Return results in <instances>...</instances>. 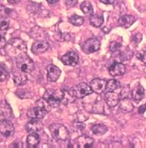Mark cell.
I'll return each mask as SVG.
<instances>
[{
  "mask_svg": "<svg viewBox=\"0 0 146 148\" xmlns=\"http://www.w3.org/2000/svg\"><path fill=\"white\" fill-rule=\"evenodd\" d=\"M9 27V21L6 18L0 16V31H6Z\"/></svg>",
  "mask_w": 146,
  "mask_h": 148,
  "instance_id": "30",
  "label": "cell"
},
{
  "mask_svg": "<svg viewBox=\"0 0 146 148\" xmlns=\"http://www.w3.org/2000/svg\"><path fill=\"white\" fill-rule=\"evenodd\" d=\"M25 128L26 131L29 133L38 132V131H41V129L43 128V124L40 121V119H31V120L26 125Z\"/></svg>",
  "mask_w": 146,
  "mask_h": 148,
  "instance_id": "13",
  "label": "cell"
},
{
  "mask_svg": "<svg viewBox=\"0 0 146 148\" xmlns=\"http://www.w3.org/2000/svg\"><path fill=\"white\" fill-rule=\"evenodd\" d=\"M49 130L52 137L56 140L66 141L69 138V131L64 125L60 124H52L49 127Z\"/></svg>",
  "mask_w": 146,
  "mask_h": 148,
  "instance_id": "2",
  "label": "cell"
},
{
  "mask_svg": "<svg viewBox=\"0 0 146 148\" xmlns=\"http://www.w3.org/2000/svg\"><path fill=\"white\" fill-rule=\"evenodd\" d=\"M101 47V42L97 38H90L87 40L81 46V49L84 53L90 54L97 51Z\"/></svg>",
  "mask_w": 146,
  "mask_h": 148,
  "instance_id": "6",
  "label": "cell"
},
{
  "mask_svg": "<svg viewBox=\"0 0 146 148\" xmlns=\"http://www.w3.org/2000/svg\"><path fill=\"white\" fill-rule=\"evenodd\" d=\"M8 2H9V3H11V4H15V3H16V1H15V0H8Z\"/></svg>",
  "mask_w": 146,
  "mask_h": 148,
  "instance_id": "43",
  "label": "cell"
},
{
  "mask_svg": "<svg viewBox=\"0 0 146 148\" xmlns=\"http://www.w3.org/2000/svg\"><path fill=\"white\" fill-rule=\"evenodd\" d=\"M47 2H48L49 4L53 5V4H56V2H59V0H47Z\"/></svg>",
  "mask_w": 146,
  "mask_h": 148,
  "instance_id": "42",
  "label": "cell"
},
{
  "mask_svg": "<svg viewBox=\"0 0 146 148\" xmlns=\"http://www.w3.org/2000/svg\"><path fill=\"white\" fill-rule=\"evenodd\" d=\"M0 115L5 118H9L12 115V108L5 101H0Z\"/></svg>",
  "mask_w": 146,
  "mask_h": 148,
  "instance_id": "21",
  "label": "cell"
},
{
  "mask_svg": "<svg viewBox=\"0 0 146 148\" xmlns=\"http://www.w3.org/2000/svg\"><path fill=\"white\" fill-rule=\"evenodd\" d=\"M5 52L9 56L17 57L24 54L27 51V45L25 41L20 38L11 39L5 45Z\"/></svg>",
  "mask_w": 146,
  "mask_h": 148,
  "instance_id": "1",
  "label": "cell"
},
{
  "mask_svg": "<svg viewBox=\"0 0 146 148\" xmlns=\"http://www.w3.org/2000/svg\"><path fill=\"white\" fill-rule=\"evenodd\" d=\"M126 66L122 63H114L110 66L109 73L112 76H120L125 73Z\"/></svg>",
  "mask_w": 146,
  "mask_h": 148,
  "instance_id": "14",
  "label": "cell"
},
{
  "mask_svg": "<svg viewBox=\"0 0 146 148\" xmlns=\"http://www.w3.org/2000/svg\"><path fill=\"white\" fill-rule=\"evenodd\" d=\"M13 80L16 86H23L28 81V77L26 76L25 73L22 72L21 70L16 71L13 70Z\"/></svg>",
  "mask_w": 146,
  "mask_h": 148,
  "instance_id": "17",
  "label": "cell"
},
{
  "mask_svg": "<svg viewBox=\"0 0 146 148\" xmlns=\"http://www.w3.org/2000/svg\"><path fill=\"white\" fill-rule=\"evenodd\" d=\"M120 108L123 112H132L134 109V106L132 102L129 100V98L126 99H122L120 102Z\"/></svg>",
  "mask_w": 146,
  "mask_h": 148,
  "instance_id": "20",
  "label": "cell"
},
{
  "mask_svg": "<svg viewBox=\"0 0 146 148\" xmlns=\"http://www.w3.org/2000/svg\"><path fill=\"white\" fill-rule=\"evenodd\" d=\"M120 83L115 79H110V80L107 82L106 91L107 92H113L115 91L119 87Z\"/></svg>",
  "mask_w": 146,
  "mask_h": 148,
  "instance_id": "27",
  "label": "cell"
},
{
  "mask_svg": "<svg viewBox=\"0 0 146 148\" xmlns=\"http://www.w3.org/2000/svg\"><path fill=\"white\" fill-rule=\"evenodd\" d=\"M69 92L72 93V95L74 97L78 98V99H82L87 95H91L93 91H92L91 86H88L87 83H82L72 88Z\"/></svg>",
  "mask_w": 146,
  "mask_h": 148,
  "instance_id": "5",
  "label": "cell"
},
{
  "mask_svg": "<svg viewBox=\"0 0 146 148\" xmlns=\"http://www.w3.org/2000/svg\"><path fill=\"white\" fill-rule=\"evenodd\" d=\"M61 61L64 65L75 66L78 64L79 57L75 51H69L61 57Z\"/></svg>",
  "mask_w": 146,
  "mask_h": 148,
  "instance_id": "7",
  "label": "cell"
},
{
  "mask_svg": "<svg viewBox=\"0 0 146 148\" xmlns=\"http://www.w3.org/2000/svg\"><path fill=\"white\" fill-rule=\"evenodd\" d=\"M120 59L122 61H126V60H129L132 57V54L129 55V51H128V52H127V51H123V52L120 53Z\"/></svg>",
  "mask_w": 146,
  "mask_h": 148,
  "instance_id": "37",
  "label": "cell"
},
{
  "mask_svg": "<svg viewBox=\"0 0 146 148\" xmlns=\"http://www.w3.org/2000/svg\"><path fill=\"white\" fill-rule=\"evenodd\" d=\"M107 81L105 79H94L90 83V86H91L92 91L97 94H101L103 92L105 91Z\"/></svg>",
  "mask_w": 146,
  "mask_h": 148,
  "instance_id": "9",
  "label": "cell"
},
{
  "mask_svg": "<svg viewBox=\"0 0 146 148\" xmlns=\"http://www.w3.org/2000/svg\"><path fill=\"white\" fill-rule=\"evenodd\" d=\"M16 95L21 99H30V98H32V96H33L32 93L24 89H18L17 92H16Z\"/></svg>",
  "mask_w": 146,
  "mask_h": 148,
  "instance_id": "29",
  "label": "cell"
},
{
  "mask_svg": "<svg viewBox=\"0 0 146 148\" xmlns=\"http://www.w3.org/2000/svg\"><path fill=\"white\" fill-rule=\"evenodd\" d=\"M129 94H130V88H129V86H123V88H122V89H121L120 93V99L129 98Z\"/></svg>",
  "mask_w": 146,
  "mask_h": 148,
  "instance_id": "31",
  "label": "cell"
},
{
  "mask_svg": "<svg viewBox=\"0 0 146 148\" xmlns=\"http://www.w3.org/2000/svg\"><path fill=\"white\" fill-rule=\"evenodd\" d=\"M77 119L76 121H80V122H84L85 121L88 119V115H86V114H83L81 112H78L76 114Z\"/></svg>",
  "mask_w": 146,
  "mask_h": 148,
  "instance_id": "34",
  "label": "cell"
},
{
  "mask_svg": "<svg viewBox=\"0 0 146 148\" xmlns=\"http://www.w3.org/2000/svg\"><path fill=\"white\" fill-rule=\"evenodd\" d=\"M14 131H15L14 125L10 121L7 119L0 121V134H1L8 138L13 135Z\"/></svg>",
  "mask_w": 146,
  "mask_h": 148,
  "instance_id": "8",
  "label": "cell"
},
{
  "mask_svg": "<svg viewBox=\"0 0 146 148\" xmlns=\"http://www.w3.org/2000/svg\"><path fill=\"white\" fill-rule=\"evenodd\" d=\"M61 70L56 66L50 65L47 67V79L50 82H56L61 75Z\"/></svg>",
  "mask_w": 146,
  "mask_h": 148,
  "instance_id": "12",
  "label": "cell"
},
{
  "mask_svg": "<svg viewBox=\"0 0 146 148\" xmlns=\"http://www.w3.org/2000/svg\"><path fill=\"white\" fill-rule=\"evenodd\" d=\"M136 57L141 61L146 64V51H141L139 52H138L137 54H136Z\"/></svg>",
  "mask_w": 146,
  "mask_h": 148,
  "instance_id": "35",
  "label": "cell"
},
{
  "mask_svg": "<svg viewBox=\"0 0 146 148\" xmlns=\"http://www.w3.org/2000/svg\"><path fill=\"white\" fill-rule=\"evenodd\" d=\"M63 98L64 92L60 90H47L43 95V99L53 108L58 107Z\"/></svg>",
  "mask_w": 146,
  "mask_h": 148,
  "instance_id": "3",
  "label": "cell"
},
{
  "mask_svg": "<svg viewBox=\"0 0 146 148\" xmlns=\"http://www.w3.org/2000/svg\"><path fill=\"white\" fill-rule=\"evenodd\" d=\"M132 40L136 45H139L142 40V34L140 33H137V34H134L133 36L132 37Z\"/></svg>",
  "mask_w": 146,
  "mask_h": 148,
  "instance_id": "36",
  "label": "cell"
},
{
  "mask_svg": "<svg viewBox=\"0 0 146 148\" xmlns=\"http://www.w3.org/2000/svg\"><path fill=\"white\" fill-rule=\"evenodd\" d=\"M90 22H91V25H93L94 27L99 28L104 24V17L98 14L91 15V18H90Z\"/></svg>",
  "mask_w": 146,
  "mask_h": 148,
  "instance_id": "24",
  "label": "cell"
},
{
  "mask_svg": "<svg viewBox=\"0 0 146 148\" xmlns=\"http://www.w3.org/2000/svg\"><path fill=\"white\" fill-rule=\"evenodd\" d=\"M91 130L96 135H104L107 132L108 128L103 124H95L91 126Z\"/></svg>",
  "mask_w": 146,
  "mask_h": 148,
  "instance_id": "23",
  "label": "cell"
},
{
  "mask_svg": "<svg viewBox=\"0 0 146 148\" xmlns=\"http://www.w3.org/2000/svg\"><path fill=\"white\" fill-rule=\"evenodd\" d=\"M99 1L101 2H102V3H104V4L106 5L113 4L115 2V0H99Z\"/></svg>",
  "mask_w": 146,
  "mask_h": 148,
  "instance_id": "41",
  "label": "cell"
},
{
  "mask_svg": "<svg viewBox=\"0 0 146 148\" xmlns=\"http://www.w3.org/2000/svg\"><path fill=\"white\" fill-rule=\"evenodd\" d=\"M16 65L18 70L24 73H31L34 69V64L26 53L16 57Z\"/></svg>",
  "mask_w": 146,
  "mask_h": 148,
  "instance_id": "4",
  "label": "cell"
},
{
  "mask_svg": "<svg viewBox=\"0 0 146 148\" xmlns=\"http://www.w3.org/2000/svg\"><path fill=\"white\" fill-rule=\"evenodd\" d=\"M77 2H78V0H66V6H68L69 8L74 7L77 4Z\"/></svg>",
  "mask_w": 146,
  "mask_h": 148,
  "instance_id": "39",
  "label": "cell"
},
{
  "mask_svg": "<svg viewBox=\"0 0 146 148\" xmlns=\"http://www.w3.org/2000/svg\"><path fill=\"white\" fill-rule=\"evenodd\" d=\"M122 47V44L117 41H112L110 45V50L112 52H117L120 51Z\"/></svg>",
  "mask_w": 146,
  "mask_h": 148,
  "instance_id": "32",
  "label": "cell"
},
{
  "mask_svg": "<svg viewBox=\"0 0 146 148\" xmlns=\"http://www.w3.org/2000/svg\"><path fill=\"white\" fill-rule=\"evenodd\" d=\"M70 23L75 26H81L84 23V18L81 16L74 15L69 18Z\"/></svg>",
  "mask_w": 146,
  "mask_h": 148,
  "instance_id": "28",
  "label": "cell"
},
{
  "mask_svg": "<svg viewBox=\"0 0 146 148\" xmlns=\"http://www.w3.org/2000/svg\"><path fill=\"white\" fill-rule=\"evenodd\" d=\"M104 100L108 106L110 107H115L117 106L120 101V94L114 92H107L105 95H104Z\"/></svg>",
  "mask_w": 146,
  "mask_h": 148,
  "instance_id": "11",
  "label": "cell"
},
{
  "mask_svg": "<svg viewBox=\"0 0 146 148\" xmlns=\"http://www.w3.org/2000/svg\"><path fill=\"white\" fill-rule=\"evenodd\" d=\"M50 47L48 43L45 42V41H37L34 42L32 45L31 51L32 53L34 54H40L46 52Z\"/></svg>",
  "mask_w": 146,
  "mask_h": 148,
  "instance_id": "15",
  "label": "cell"
},
{
  "mask_svg": "<svg viewBox=\"0 0 146 148\" xmlns=\"http://www.w3.org/2000/svg\"><path fill=\"white\" fill-rule=\"evenodd\" d=\"M47 111L44 108L39 107V106H36L34 108H30L28 111V117L31 118V119H43L45 117V115L47 114Z\"/></svg>",
  "mask_w": 146,
  "mask_h": 148,
  "instance_id": "10",
  "label": "cell"
},
{
  "mask_svg": "<svg viewBox=\"0 0 146 148\" xmlns=\"http://www.w3.org/2000/svg\"><path fill=\"white\" fill-rule=\"evenodd\" d=\"M77 144H78V147L81 148L92 147L94 144V140L93 138H90L88 136H80L77 139Z\"/></svg>",
  "mask_w": 146,
  "mask_h": 148,
  "instance_id": "18",
  "label": "cell"
},
{
  "mask_svg": "<svg viewBox=\"0 0 146 148\" xmlns=\"http://www.w3.org/2000/svg\"><path fill=\"white\" fill-rule=\"evenodd\" d=\"M104 106L101 99H97L93 105V108H92V112H95V113H103L104 112Z\"/></svg>",
  "mask_w": 146,
  "mask_h": 148,
  "instance_id": "26",
  "label": "cell"
},
{
  "mask_svg": "<svg viewBox=\"0 0 146 148\" xmlns=\"http://www.w3.org/2000/svg\"><path fill=\"white\" fill-rule=\"evenodd\" d=\"M6 39L3 35L0 34V50L2 48H4L5 45H6Z\"/></svg>",
  "mask_w": 146,
  "mask_h": 148,
  "instance_id": "38",
  "label": "cell"
},
{
  "mask_svg": "<svg viewBox=\"0 0 146 148\" xmlns=\"http://www.w3.org/2000/svg\"><path fill=\"white\" fill-rule=\"evenodd\" d=\"M27 143L29 147H37L40 143V136L37 134V132L31 133L27 138Z\"/></svg>",
  "mask_w": 146,
  "mask_h": 148,
  "instance_id": "22",
  "label": "cell"
},
{
  "mask_svg": "<svg viewBox=\"0 0 146 148\" xmlns=\"http://www.w3.org/2000/svg\"><path fill=\"white\" fill-rule=\"evenodd\" d=\"M136 21V18L129 15H124L120 18L118 21L119 25L124 28H128Z\"/></svg>",
  "mask_w": 146,
  "mask_h": 148,
  "instance_id": "19",
  "label": "cell"
},
{
  "mask_svg": "<svg viewBox=\"0 0 146 148\" xmlns=\"http://www.w3.org/2000/svg\"><path fill=\"white\" fill-rule=\"evenodd\" d=\"M8 78V72L3 66H0V83L4 82Z\"/></svg>",
  "mask_w": 146,
  "mask_h": 148,
  "instance_id": "33",
  "label": "cell"
},
{
  "mask_svg": "<svg viewBox=\"0 0 146 148\" xmlns=\"http://www.w3.org/2000/svg\"><path fill=\"white\" fill-rule=\"evenodd\" d=\"M81 10L82 11L83 13H85L86 15H92L93 14V7L91 2L88 1H84L81 4Z\"/></svg>",
  "mask_w": 146,
  "mask_h": 148,
  "instance_id": "25",
  "label": "cell"
},
{
  "mask_svg": "<svg viewBox=\"0 0 146 148\" xmlns=\"http://www.w3.org/2000/svg\"><path fill=\"white\" fill-rule=\"evenodd\" d=\"M145 96V89L141 84H136L132 91V97L136 102H140Z\"/></svg>",
  "mask_w": 146,
  "mask_h": 148,
  "instance_id": "16",
  "label": "cell"
},
{
  "mask_svg": "<svg viewBox=\"0 0 146 148\" xmlns=\"http://www.w3.org/2000/svg\"><path fill=\"white\" fill-rule=\"evenodd\" d=\"M146 111V104L145 105H142V106H140L139 108V113L141 114H144L145 112Z\"/></svg>",
  "mask_w": 146,
  "mask_h": 148,
  "instance_id": "40",
  "label": "cell"
}]
</instances>
